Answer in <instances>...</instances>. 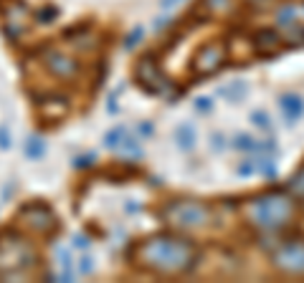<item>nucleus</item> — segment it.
Here are the masks:
<instances>
[{
    "instance_id": "f257e3e1",
    "label": "nucleus",
    "mask_w": 304,
    "mask_h": 283,
    "mask_svg": "<svg viewBox=\"0 0 304 283\" xmlns=\"http://www.w3.org/2000/svg\"><path fill=\"white\" fill-rule=\"evenodd\" d=\"M134 260L140 266L157 270V273H183L193 266L195 251L188 240H180V238H150V240L140 243L132 251Z\"/></svg>"
},
{
    "instance_id": "f03ea898",
    "label": "nucleus",
    "mask_w": 304,
    "mask_h": 283,
    "mask_svg": "<svg viewBox=\"0 0 304 283\" xmlns=\"http://www.w3.org/2000/svg\"><path fill=\"white\" fill-rule=\"evenodd\" d=\"M291 210H294L291 200H287L284 195H264L249 205V218L264 230H279L289 223Z\"/></svg>"
},
{
    "instance_id": "7ed1b4c3",
    "label": "nucleus",
    "mask_w": 304,
    "mask_h": 283,
    "mask_svg": "<svg viewBox=\"0 0 304 283\" xmlns=\"http://www.w3.org/2000/svg\"><path fill=\"white\" fill-rule=\"evenodd\" d=\"M33 266V251L18 235H0V278L18 276Z\"/></svg>"
},
{
    "instance_id": "20e7f679",
    "label": "nucleus",
    "mask_w": 304,
    "mask_h": 283,
    "mask_svg": "<svg viewBox=\"0 0 304 283\" xmlns=\"http://www.w3.org/2000/svg\"><path fill=\"white\" fill-rule=\"evenodd\" d=\"M165 218L170 225L183 230H195L210 223V210L198 200H177L165 208Z\"/></svg>"
},
{
    "instance_id": "39448f33",
    "label": "nucleus",
    "mask_w": 304,
    "mask_h": 283,
    "mask_svg": "<svg viewBox=\"0 0 304 283\" xmlns=\"http://www.w3.org/2000/svg\"><path fill=\"white\" fill-rule=\"evenodd\" d=\"M41 56H43V66H46L56 78H61V81H69V78H74L79 74V61L74 56L59 51V48H43Z\"/></svg>"
},
{
    "instance_id": "423d86ee",
    "label": "nucleus",
    "mask_w": 304,
    "mask_h": 283,
    "mask_svg": "<svg viewBox=\"0 0 304 283\" xmlns=\"http://www.w3.org/2000/svg\"><path fill=\"white\" fill-rule=\"evenodd\" d=\"M134 76H137V81L142 84L144 91H150V94H162L165 89H167V78H165V74L160 71L157 61L150 59V56L140 59L137 69H134Z\"/></svg>"
},
{
    "instance_id": "0eeeda50",
    "label": "nucleus",
    "mask_w": 304,
    "mask_h": 283,
    "mask_svg": "<svg viewBox=\"0 0 304 283\" xmlns=\"http://www.w3.org/2000/svg\"><path fill=\"white\" fill-rule=\"evenodd\" d=\"M20 223H23L31 233H38V235H46V233L56 230V215L46 205L23 208V212H20Z\"/></svg>"
},
{
    "instance_id": "6e6552de",
    "label": "nucleus",
    "mask_w": 304,
    "mask_h": 283,
    "mask_svg": "<svg viewBox=\"0 0 304 283\" xmlns=\"http://www.w3.org/2000/svg\"><path fill=\"white\" fill-rule=\"evenodd\" d=\"M223 59H226V53H223V43H206L193 59V74L195 76H208L213 71L221 69Z\"/></svg>"
},
{
    "instance_id": "1a4fd4ad",
    "label": "nucleus",
    "mask_w": 304,
    "mask_h": 283,
    "mask_svg": "<svg viewBox=\"0 0 304 283\" xmlns=\"http://www.w3.org/2000/svg\"><path fill=\"white\" fill-rule=\"evenodd\" d=\"M274 266L284 273H304V243H287L274 253Z\"/></svg>"
},
{
    "instance_id": "9d476101",
    "label": "nucleus",
    "mask_w": 304,
    "mask_h": 283,
    "mask_svg": "<svg viewBox=\"0 0 304 283\" xmlns=\"http://www.w3.org/2000/svg\"><path fill=\"white\" fill-rule=\"evenodd\" d=\"M279 106H281V111H284V117H287L289 124L299 121L302 114H304V99L297 96V94H284L279 99Z\"/></svg>"
},
{
    "instance_id": "9b49d317",
    "label": "nucleus",
    "mask_w": 304,
    "mask_h": 283,
    "mask_svg": "<svg viewBox=\"0 0 304 283\" xmlns=\"http://www.w3.org/2000/svg\"><path fill=\"white\" fill-rule=\"evenodd\" d=\"M279 46H281V38H279V33H276L274 28L258 30L256 38H254L256 53H274V51H279Z\"/></svg>"
},
{
    "instance_id": "f8f14e48",
    "label": "nucleus",
    "mask_w": 304,
    "mask_h": 283,
    "mask_svg": "<svg viewBox=\"0 0 304 283\" xmlns=\"http://www.w3.org/2000/svg\"><path fill=\"white\" fill-rule=\"evenodd\" d=\"M175 139H177V147L180 149H190L195 144V129L190 124H180L177 132H175Z\"/></svg>"
},
{
    "instance_id": "ddd939ff",
    "label": "nucleus",
    "mask_w": 304,
    "mask_h": 283,
    "mask_svg": "<svg viewBox=\"0 0 304 283\" xmlns=\"http://www.w3.org/2000/svg\"><path fill=\"white\" fill-rule=\"evenodd\" d=\"M221 94L226 96L228 101H241L243 96H246V84L243 81H231V84H226V86H221Z\"/></svg>"
},
{
    "instance_id": "4468645a",
    "label": "nucleus",
    "mask_w": 304,
    "mask_h": 283,
    "mask_svg": "<svg viewBox=\"0 0 304 283\" xmlns=\"http://www.w3.org/2000/svg\"><path fill=\"white\" fill-rule=\"evenodd\" d=\"M43 152H46V142H43L41 137H31L26 142V154H28V160H41Z\"/></svg>"
},
{
    "instance_id": "2eb2a0df",
    "label": "nucleus",
    "mask_w": 304,
    "mask_h": 283,
    "mask_svg": "<svg viewBox=\"0 0 304 283\" xmlns=\"http://www.w3.org/2000/svg\"><path fill=\"white\" fill-rule=\"evenodd\" d=\"M256 169H261L269 179L276 177V164H274L272 157H256Z\"/></svg>"
},
{
    "instance_id": "dca6fc26",
    "label": "nucleus",
    "mask_w": 304,
    "mask_h": 283,
    "mask_svg": "<svg viewBox=\"0 0 304 283\" xmlns=\"http://www.w3.org/2000/svg\"><path fill=\"white\" fill-rule=\"evenodd\" d=\"M233 147L236 149H243V152H258V142H254L249 134H239L233 139Z\"/></svg>"
},
{
    "instance_id": "f3484780",
    "label": "nucleus",
    "mask_w": 304,
    "mask_h": 283,
    "mask_svg": "<svg viewBox=\"0 0 304 283\" xmlns=\"http://www.w3.org/2000/svg\"><path fill=\"white\" fill-rule=\"evenodd\" d=\"M122 139H125V127H114L112 132H107V139H104V144H107V147H114V149H119Z\"/></svg>"
},
{
    "instance_id": "a211bd4d",
    "label": "nucleus",
    "mask_w": 304,
    "mask_h": 283,
    "mask_svg": "<svg viewBox=\"0 0 304 283\" xmlns=\"http://www.w3.org/2000/svg\"><path fill=\"white\" fill-rule=\"evenodd\" d=\"M59 258H61V278L71 281V255H69V251H61Z\"/></svg>"
},
{
    "instance_id": "6ab92c4d",
    "label": "nucleus",
    "mask_w": 304,
    "mask_h": 283,
    "mask_svg": "<svg viewBox=\"0 0 304 283\" xmlns=\"http://www.w3.org/2000/svg\"><path fill=\"white\" fill-rule=\"evenodd\" d=\"M206 8L210 10L213 15H216V13H226V10L231 8V0H206Z\"/></svg>"
},
{
    "instance_id": "aec40b11",
    "label": "nucleus",
    "mask_w": 304,
    "mask_h": 283,
    "mask_svg": "<svg viewBox=\"0 0 304 283\" xmlns=\"http://www.w3.org/2000/svg\"><path fill=\"white\" fill-rule=\"evenodd\" d=\"M276 23L279 26H291V23H297V13H294V8H284L279 13V18H276Z\"/></svg>"
},
{
    "instance_id": "412c9836",
    "label": "nucleus",
    "mask_w": 304,
    "mask_h": 283,
    "mask_svg": "<svg viewBox=\"0 0 304 283\" xmlns=\"http://www.w3.org/2000/svg\"><path fill=\"white\" fill-rule=\"evenodd\" d=\"M251 121L256 124L258 129H272V121H269V114H266V111H254V114H251Z\"/></svg>"
},
{
    "instance_id": "4be33fe9",
    "label": "nucleus",
    "mask_w": 304,
    "mask_h": 283,
    "mask_svg": "<svg viewBox=\"0 0 304 283\" xmlns=\"http://www.w3.org/2000/svg\"><path fill=\"white\" fill-rule=\"evenodd\" d=\"M119 149H125V152H129L134 157H140V147H137V142H134V137H125V139H122Z\"/></svg>"
},
{
    "instance_id": "5701e85b",
    "label": "nucleus",
    "mask_w": 304,
    "mask_h": 283,
    "mask_svg": "<svg viewBox=\"0 0 304 283\" xmlns=\"http://www.w3.org/2000/svg\"><path fill=\"white\" fill-rule=\"evenodd\" d=\"M193 106H195L198 111H203V114H208V111H213V99H208V96H198V99L193 101Z\"/></svg>"
},
{
    "instance_id": "b1692460",
    "label": "nucleus",
    "mask_w": 304,
    "mask_h": 283,
    "mask_svg": "<svg viewBox=\"0 0 304 283\" xmlns=\"http://www.w3.org/2000/svg\"><path fill=\"white\" fill-rule=\"evenodd\" d=\"M289 187L297 192V195H304V169L297 175V177H291V182H289Z\"/></svg>"
},
{
    "instance_id": "393cba45",
    "label": "nucleus",
    "mask_w": 304,
    "mask_h": 283,
    "mask_svg": "<svg viewBox=\"0 0 304 283\" xmlns=\"http://www.w3.org/2000/svg\"><path fill=\"white\" fill-rule=\"evenodd\" d=\"M142 41V28H134V33H129V38L125 41V48H134Z\"/></svg>"
},
{
    "instance_id": "a878e982",
    "label": "nucleus",
    "mask_w": 304,
    "mask_h": 283,
    "mask_svg": "<svg viewBox=\"0 0 304 283\" xmlns=\"http://www.w3.org/2000/svg\"><path fill=\"white\" fill-rule=\"evenodd\" d=\"M254 172H256V162H254V160L239 164V175H254Z\"/></svg>"
},
{
    "instance_id": "bb28decb",
    "label": "nucleus",
    "mask_w": 304,
    "mask_h": 283,
    "mask_svg": "<svg viewBox=\"0 0 304 283\" xmlns=\"http://www.w3.org/2000/svg\"><path fill=\"white\" fill-rule=\"evenodd\" d=\"M92 268H94L92 258H89V255H84V258H81V263H79V270H81V273H92Z\"/></svg>"
},
{
    "instance_id": "cd10ccee",
    "label": "nucleus",
    "mask_w": 304,
    "mask_h": 283,
    "mask_svg": "<svg viewBox=\"0 0 304 283\" xmlns=\"http://www.w3.org/2000/svg\"><path fill=\"white\" fill-rule=\"evenodd\" d=\"M0 147H3V149H8V147H10V134H8L5 127H0Z\"/></svg>"
},
{
    "instance_id": "c85d7f7f",
    "label": "nucleus",
    "mask_w": 304,
    "mask_h": 283,
    "mask_svg": "<svg viewBox=\"0 0 304 283\" xmlns=\"http://www.w3.org/2000/svg\"><path fill=\"white\" fill-rule=\"evenodd\" d=\"M53 15H56V10H41V13H38V20H41V23H48V20H53Z\"/></svg>"
},
{
    "instance_id": "c756f323",
    "label": "nucleus",
    "mask_w": 304,
    "mask_h": 283,
    "mask_svg": "<svg viewBox=\"0 0 304 283\" xmlns=\"http://www.w3.org/2000/svg\"><path fill=\"white\" fill-rule=\"evenodd\" d=\"M92 160H94V157H79V160H76V167H86Z\"/></svg>"
},
{
    "instance_id": "7c9ffc66",
    "label": "nucleus",
    "mask_w": 304,
    "mask_h": 283,
    "mask_svg": "<svg viewBox=\"0 0 304 283\" xmlns=\"http://www.w3.org/2000/svg\"><path fill=\"white\" fill-rule=\"evenodd\" d=\"M140 132L142 134H152L155 129H152V124H140Z\"/></svg>"
},
{
    "instance_id": "2f4dec72",
    "label": "nucleus",
    "mask_w": 304,
    "mask_h": 283,
    "mask_svg": "<svg viewBox=\"0 0 304 283\" xmlns=\"http://www.w3.org/2000/svg\"><path fill=\"white\" fill-rule=\"evenodd\" d=\"M86 243H89V240H86L84 235H76V245H79V248H86Z\"/></svg>"
},
{
    "instance_id": "473e14b6",
    "label": "nucleus",
    "mask_w": 304,
    "mask_h": 283,
    "mask_svg": "<svg viewBox=\"0 0 304 283\" xmlns=\"http://www.w3.org/2000/svg\"><path fill=\"white\" fill-rule=\"evenodd\" d=\"M180 0H162V8H173V5H177Z\"/></svg>"
},
{
    "instance_id": "72a5a7b5",
    "label": "nucleus",
    "mask_w": 304,
    "mask_h": 283,
    "mask_svg": "<svg viewBox=\"0 0 304 283\" xmlns=\"http://www.w3.org/2000/svg\"><path fill=\"white\" fill-rule=\"evenodd\" d=\"M213 139H216V142H213V144H216V149H221V147H223V142H221V134H216Z\"/></svg>"
}]
</instances>
